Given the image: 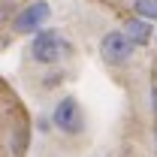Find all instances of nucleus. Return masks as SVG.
Here are the masks:
<instances>
[{"label": "nucleus", "mask_w": 157, "mask_h": 157, "mask_svg": "<svg viewBox=\"0 0 157 157\" xmlns=\"http://www.w3.org/2000/svg\"><path fill=\"white\" fill-rule=\"evenodd\" d=\"M67 55H70V42L58 30H36V36L30 39V58L42 67L60 63Z\"/></svg>", "instance_id": "f257e3e1"}, {"label": "nucleus", "mask_w": 157, "mask_h": 157, "mask_svg": "<svg viewBox=\"0 0 157 157\" xmlns=\"http://www.w3.org/2000/svg\"><path fill=\"white\" fill-rule=\"evenodd\" d=\"M52 124H55V130H60L63 136H78L85 130V115H82L78 100L76 97L58 100V106L52 109Z\"/></svg>", "instance_id": "f03ea898"}, {"label": "nucleus", "mask_w": 157, "mask_h": 157, "mask_svg": "<svg viewBox=\"0 0 157 157\" xmlns=\"http://www.w3.org/2000/svg\"><path fill=\"white\" fill-rule=\"evenodd\" d=\"M100 55L112 67H124L127 60L133 58V42L124 36V30H109L106 36L100 39Z\"/></svg>", "instance_id": "7ed1b4c3"}, {"label": "nucleus", "mask_w": 157, "mask_h": 157, "mask_svg": "<svg viewBox=\"0 0 157 157\" xmlns=\"http://www.w3.org/2000/svg\"><path fill=\"white\" fill-rule=\"evenodd\" d=\"M48 15H52V6H48L45 0H33L30 6H24L18 15H15L12 30H15V33H36L39 27L48 21Z\"/></svg>", "instance_id": "20e7f679"}, {"label": "nucleus", "mask_w": 157, "mask_h": 157, "mask_svg": "<svg viewBox=\"0 0 157 157\" xmlns=\"http://www.w3.org/2000/svg\"><path fill=\"white\" fill-rule=\"evenodd\" d=\"M124 36L130 39L133 45H148V39H151V24L145 18H130L124 24Z\"/></svg>", "instance_id": "39448f33"}, {"label": "nucleus", "mask_w": 157, "mask_h": 157, "mask_svg": "<svg viewBox=\"0 0 157 157\" xmlns=\"http://www.w3.org/2000/svg\"><path fill=\"white\" fill-rule=\"evenodd\" d=\"M133 12L145 21H157V0H133Z\"/></svg>", "instance_id": "423d86ee"}, {"label": "nucleus", "mask_w": 157, "mask_h": 157, "mask_svg": "<svg viewBox=\"0 0 157 157\" xmlns=\"http://www.w3.org/2000/svg\"><path fill=\"white\" fill-rule=\"evenodd\" d=\"M151 112L157 115V82L151 85Z\"/></svg>", "instance_id": "0eeeda50"}, {"label": "nucleus", "mask_w": 157, "mask_h": 157, "mask_svg": "<svg viewBox=\"0 0 157 157\" xmlns=\"http://www.w3.org/2000/svg\"><path fill=\"white\" fill-rule=\"evenodd\" d=\"M154 142H157V121H154Z\"/></svg>", "instance_id": "6e6552de"}]
</instances>
